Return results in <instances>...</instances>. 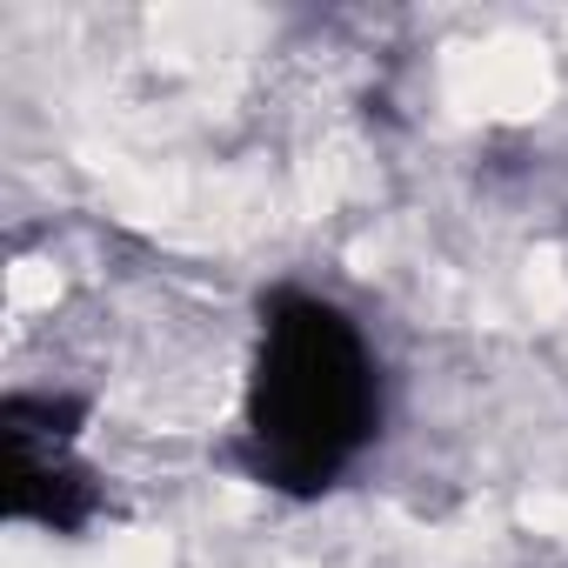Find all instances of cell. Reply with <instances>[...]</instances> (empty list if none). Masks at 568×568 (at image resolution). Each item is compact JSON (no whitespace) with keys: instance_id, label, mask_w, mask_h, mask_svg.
Masks as SVG:
<instances>
[{"instance_id":"cell-1","label":"cell","mask_w":568,"mask_h":568,"mask_svg":"<svg viewBox=\"0 0 568 568\" xmlns=\"http://www.w3.org/2000/svg\"><path fill=\"white\" fill-rule=\"evenodd\" d=\"M375 415V362L328 302H288L267 322V362L254 375L261 475L328 488L362 448Z\"/></svg>"}]
</instances>
